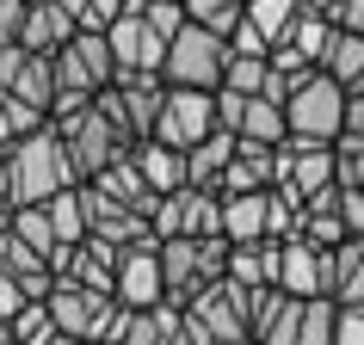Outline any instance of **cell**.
<instances>
[{"instance_id":"obj_1","label":"cell","mask_w":364,"mask_h":345,"mask_svg":"<svg viewBox=\"0 0 364 345\" xmlns=\"http://www.w3.org/2000/svg\"><path fill=\"white\" fill-rule=\"evenodd\" d=\"M68 185H80V179H75V160H68V142H62L56 124L19 136L6 148V204H43Z\"/></svg>"},{"instance_id":"obj_2","label":"cell","mask_w":364,"mask_h":345,"mask_svg":"<svg viewBox=\"0 0 364 345\" xmlns=\"http://www.w3.org/2000/svg\"><path fill=\"white\" fill-rule=\"evenodd\" d=\"M56 130H62V142H68L75 179H99V172L112 167V160H124V154L136 148V136H130V130H124V124L112 117V105H105V99L80 105L75 117H62Z\"/></svg>"},{"instance_id":"obj_3","label":"cell","mask_w":364,"mask_h":345,"mask_svg":"<svg viewBox=\"0 0 364 345\" xmlns=\"http://www.w3.org/2000/svg\"><path fill=\"white\" fill-rule=\"evenodd\" d=\"M223 68H229V38L210 31V25H179L167 43V62H161V80L167 87H223Z\"/></svg>"},{"instance_id":"obj_4","label":"cell","mask_w":364,"mask_h":345,"mask_svg":"<svg viewBox=\"0 0 364 345\" xmlns=\"http://www.w3.org/2000/svg\"><path fill=\"white\" fill-rule=\"evenodd\" d=\"M284 124H290V136H309V142H340V130H346V87L327 75V68H315L309 80L290 87Z\"/></svg>"},{"instance_id":"obj_5","label":"cell","mask_w":364,"mask_h":345,"mask_svg":"<svg viewBox=\"0 0 364 345\" xmlns=\"http://www.w3.org/2000/svg\"><path fill=\"white\" fill-rule=\"evenodd\" d=\"M186 308H192V321L204 327L210 345H247V284H235L229 271L198 284L186 296Z\"/></svg>"},{"instance_id":"obj_6","label":"cell","mask_w":364,"mask_h":345,"mask_svg":"<svg viewBox=\"0 0 364 345\" xmlns=\"http://www.w3.org/2000/svg\"><path fill=\"white\" fill-rule=\"evenodd\" d=\"M117 80V56L105 31H87L80 25L75 38L56 50V93H105Z\"/></svg>"},{"instance_id":"obj_7","label":"cell","mask_w":364,"mask_h":345,"mask_svg":"<svg viewBox=\"0 0 364 345\" xmlns=\"http://www.w3.org/2000/svg\"><path fill=\"white\" fill-rule=\"evenodd\" d=\"M216 124V93L210 87H167L161 99V117H154V142H167V148H198Z\"/></svg>"},{"instance_id":"obj_8","label":"cell","mask_w":364,"mask_h":345,"mask_svg":"<svg viewBox=\"0 0 364 345\" xmlns=\"http://www.w3.org/2000/svg\"><path fill=\"white\" fill-rule=\"evenodd\" d=\"M117 302L130 308H154L167 302V271H161V234H136L130 247H117V284H112Z\"/></svg>"},{"instance_id":"obj_9","label":"cell","mask_w":364,"mask_h":345,"mask_svg":"<svg viewBox=\"0 0 364 345\" xmlns=\"http://www.w3.org/2000/svg\"><path fill=\"white\" fill-rule=\"evenodd\" d=\"M333 179H340L333 142H309V136H284V142H278V192H290L303 204L309 192H321Z\"/></svg>"},{"instance_id":"obj_10","label":"cell","mask_w":364,"mask_h":345,"mask_svg":"<svg viewBox=\"0 0 364 345\" xmlns=\"http://www.w3.org/2000/svg\"><path fill=\"white\" fill-rule=\"evenodd\" d=\"M99 99H105V105H112V117L136 136V142H142V136H154V117H161L167 80H161V75H117Z\"/></svg>"},{"instance_id":"obj_11","label":"cell","mask_w":364,"mask_h":345,"mask_svg":"<svg viewBox=\"0 0 364 345\" xmlns=\"http://www.w3.org/2000/svg\"><path fill=\"white\" fill-rule=\"evenodd\" d=\"M105 38H112V56H117V75H161V62H167V38H154L149 19H142V6L130 0V13L124 19L105 25Z\"/></svg>"},{"instance_id":"obj_12","label":"cell","mask_w":364,"mask_h":345,"mask_svg":"<svg viewBox=\"0 0 364 345\" xmlns=\"http://www.w3.org/2000/svg\"><path fill=\"white\" fill-rule=\"evenodd\" d=\"M296 314H303V296H290L278 284L247 290V339L253 345H296Z\"/></svg>"},{"instance_id":"obj_13","label":"cell","mask_w":364,"mask_h":345,"mask_svg":"<svg viewBox=\"0 0 364 345\" xmlns=\"http://www.w3.org/2000/svg\"><path fill=\"white\" fill-rule=\"evenodd\" d=\"M278 290L290 296H327V247H309L303 234L278 241Z\"/></svg>"},{"instance_id":"obj_14","label":"cell","mask_w":364,"mask_h":345,"mask_svg":"<svg viewBox=\"0 0 364 345\" xmlns=\"http://www.w3.org/2000/svg\"><path fill=\"white\" fill-rule=\"evenodd\" d=\"M43 302H50V321H56L62 333L93 339V327H99V314L112 308V296H105V290H87V284H68V278H56Z\"/></svg>"},{"instance_id":"obj_15","label":"cell","mask_w":364,"mask_h":345,"mask_svg":"<svg viewBox=\"0 0 364 345\" xmlns=\"http://www.w3.org/2000/svg\"><path fill=\"white\" fill-rule=\"evenodd\" d=\"M223 197V241H278L272 234V192H216Z\"/></svg>"},{"instance_id":"obj_16","label":"cell","mask_w":364,"mask_h":345,"mask_svg":"<svg viewBox=\"0 0 364 345\" xmlns=\"http://www.w3.org/2000/svg\"><path fill=\"white\" fill-rule=\"evenodd\" d=\"M75 31H80V19L62 6V0H31V6H25V25H19V43L38 50V56H56Z\"/></svg>"},{"instance_id":"obj_17","label":"cell","mask_w":364,"mask_h":345,"mask_svg":"<svg viewBox=\"0 0 364 345\" xmlns=\"http://www.w3.org/2000/svg\"><path fill=\"white\" fill-rule=\"evenodd\" d=\"M278 185V148L272 142H235V160H229V172H223V185L216 192H272Z\"/></svg>"},{"instance_id":"obj_18","label":"cell","mask_w":364,"mask_h":345,"mask_svg":"<svg viewBox=\"0 0 364 345\" xmlns=\"http://www.w3.org/2000/svg\"><path fill=\"white\" fill-rule=\"evenodd\" d=\"M130 160H136V172L149 179V192H179L186 185V148H167V142H154V136H142L130 148Z\"/></svg>"},{"instance_id":"obj_19","label":"cell","mask_w":364,"mask_h":345,"mask_svg":"<svg viewBox=\"0 0 364 345\" xmlns=\"http://www.w3.org/2000/svg\"><path fill=\"white\" fill-rule=\"evenodd\" d=\"M235 142H241L235 130H210L198 148H186V185L216 192V185H223V172H229V160H235Z\"/></svg>"},{"instance_id":"obj_20","label":"cell","mask_w":364,"mask_h":345,"mask_svg":"<svg viewBox=\"0 0 364 345\" xmlns=\"http://www.w3.org/2000/svg\"><path fill=\"white\" fill-rule=\"evenodd\" d=\"M235 136H247V142H284L290 124H284V99H266V93H253L241 99V124H235Z\"/></svg>"},{"instance_id":"obj_21","label":"cell","mask_w":364,"mask_h":345,"mask_svg":"<svg viewBox=\"0 0 364 345\" xmlns=\"http://www.w3.org/2000/svg\"><path fill=\"white\" fill-rule=\"evenodd\" d=\"M229 278L235 284H278V241H241V247H229Z\"/></svg>"},{"instance_id":"obj_22","label":"cell","mask_w":364,"mask_h":345,"mask_svg":"<svg viewBox=\"0 0 364 345\" xmlns=\"http://www.w3.org/2000/svg\"><path fill=\"white\" fill-rule=\"evenodd\" d=\"M6 87H13L25 105H38V111L50 117V105H56V56H38V50H31V56L19 62V75L6 80Z\"/></svg>"},{"instance_id":"obj_23","label":"cell","mask_w":364,"mask_h":345,"mask_svg":"<svg viewBox=\"0 0 364 345\" xmlns=\"http://www.w3.org/2000/svg\"><path fill=\"white\" fill-rule=\"evenodd\" d=\"M43 216H50V229H56L62 247L87 241V197H80V185H68V192H56V197H43Z\"/></svg>"},{"instance_id":"obj_24","label":"cell","mask_w":364,"mask_h":345,"mask_svg":"<svg viewBox=\"0 0 364 345\" xmlns=\"http://www.w3.org/2000/svg\"><path fill=\"white\" fill-rule=\"evenodd\" d=\"M333 339H340V302H333V296H303L296 345H333Z\"/></svg>"},{"instance_id":"obj_25","label":"cell","mask_w":364,"mask_h":345,"mask_svg":"<svg viewBox=\"0 0 364 345\" xmlns=\"http://www.w3.org/2000/svg\"><path fill=\"white\" fill-rule=\"evenodd\" d=\"M278 43H290L296 56H309L315 68H321L327 43H333V19H327V13H296V19H290V31H284Z\"/></svg>"},{"instance_id":"obj_26","label":"cell","mask_w":364,"mask_h":345,"mask_svg":"<svg viewBox=\"0 0 364 345\" xmlns=\"http://www.w3.org/2000/svg\"><path fill=\"white\" fill-rule=\"evenodd\" d=\"M321 68H327L333 80H340V87L364 80V31H340V25H333V43H327Z\"/></svg>"},{"instance_id":"obj_27","label":"cell","mask_w":364,"mask_h":345,"mask_svg":"<svg viewBox=\"0 0 364 345\" xmlns=\"http://www.w3.org/2000/svg\"><path fill=\"white\" fill-rule=\"evenodd\" d=\"M6 229L19 234L25 247H38L43 259H50V253L62 247V241H56V229H50V216H43V204H13V222H6Z\"/></svg>"},{"instance_id":"obj_28","label":"cell","mask_w":364,"mask_h":345,"mask_svg":"<svg viewBox=\"0 0 364 345\" xmlns=\"http://www.w3.org/2000/svg\"><path fill=\"white\" fill-rule=\"evenodd\" d=\"M266 80H272V56H235L229 50V68H223V87L229 93H266Z\"/></svg>"},{"instance_id":"obj_29","label":"cell","mask_w":364,"mask_h":345,"mask_svg":"<svg viewBox=\"0 0 364 345\" xmlns=\"http://www.w3.org/2000/svg\"><path fill=\"white\" fill-rule=\"evenodd\" d=\"M186 19H192V25H210V31L229 38L235 25L247 19V0H186Z\"/></svg>"},{"instance_id":"obj_30","label":"cell","mask_w":364,"mask_h":345,"mask_svg":"<svg viewBox=\"0 0 364 345\" xmlns=\"http://www.w3.org/2000/svg\"><path fill=\"white\" fill-rule=\"evenodd\" d=\"M6 327H13V339H19V345H43L50 333H56V321H50V302H43V296H31V302H25Z\"/></svg>"},{"instance_id":"obj_31","label":"cell","mask_w":364,"mask_h":345,"mask_svg":"<svg viewBox=\"0 0 364 345\" xmlns=\"http://www.w3.org/2000/svg\"><path fill=\"white\" fill-rule=\"evenodd\" d=\"M296 13H303L296 0H247V19L259 25V31H266L272 43H278V38L290 31V19H296Z\"/></svg>"},{"instance_id":"obj_32","label":"cell","mask_w":364,"mask_h":345,"mask_svg":"<svg viewBox=\"0 0 364 345\" xmlns=\"http://www.w3.org/2000/svg\"><path fill=\"white\" fill-rule=\"evenodd\" d=\"M136 6H142L149 31H154V38H167V43H173V31L186 25V0H136Z\"/></svg>"},{"instance_id":"obj_33","label":"cell","mask_w":364,"mask_h":345,"mask_svg":"<svg viewBox=\"0 0 364 345\" xmlns=\"http://www.w3.org/2000/svg\"><path fill=\"white\" fill-rule=\"evenodd\" d=\"M229 50H235V56H272V38H266L253 19H241V25L229 31Z\"/></svg>"},{"instance_id":"obj_34","label":"cell","mask_w":364,"mask_h":345,"mask_svg":"<svg viewBox=\"0 0 364 345\" xmlns=\"http://www.w3.org/2000/svg\"><path fill=\"white\" fill-rule=\"evenodd\" d=\"M130 13V0H80V25L87 31H105L112 19H124Z\"/></svg>"},{"instance_id":"obj_35","label":"cell","mask_w":364,"mask_h":345,"mask_svg":"<svg viewBox=\"0 0 364 345\" xmlns=\"http://www.w3.org/2000/svg\"><path fill=\"white\" fill-rule=\"evenodd\" d=\"M25 302H31V296H25V284H19V278H13L6 265H0V321H13Z\"/></svg>"},{"instance_id":"obj_36","label":"cell","mask_w":364,"mask_h":345,"mask_svg":"<svg viewBox=\"0 0 364 345\" xmlns=\"http://www.w3.org/2000/svg\"><path fill=\"white\" fill-rule=\"evenodd\" d=\"M340 216H346V234H364V192L358 185H340Z\"/></svg>"},{"instance_id":"obj_37","label":"cell","mask_w":364,"mask_h":345,"mask_svg":"<svg viewBox=\"0 0 364 345\" xmlns=\"http://www.w3.org/2000/svg\"><path fill=\"white\" fill-rule=\"evenodd\" d=\"M25 6H31V0H0V43H19V25H25Z\"/></svg>"},{"instance_id":"obj_38","label":"cell","mask_w":364,"mask_h":345,"mask_svg":"<svg viewBox=\"0 0 364 345\" xmlns=\"http://www.w3.org/2000/svg\"><path fill=\"white\" fill-rule=\"evenodd\" d=\"M333 345H364V308H346L340 302V339Z\"/></svg>"},{"instance_id":"obj_39","label":"cell","mask_w":364,"mask_h":345,"mask_svg":"<svg viewBox=\"0 0 364 345\" xmlns=\"http://www.w3.org/2000/svg\"><path fill=\"white\" fill-rule=\"evenodd\" d=\"M333 25L340 31H364V0H340L333 6Z\"/></svg>"},{"instance_id":"obj_40","label":"cell","mask_w":364,"mask_h":345,"mask_svg":"<svg viewBox=\"0 0 364 345\" xmlns=\"http://www.w3.org/2000/svg\"><path fill=\"white\" fill-rule=\"evenodd\" d=\"M43 345H93V339H80V333H62V327H56V333H50Z\"/></svg>"},{"instance_id":"obj_41","label":"cell","mask_w":364,"mask_h":345,"mask_svg":"<svg viewBox=\"0 0 364 345\" xmlns=\"http://www.w3.org/2000/svg\"><path fill=\"white\" fill-rule=\"evenodd\" d=\"M0 345H19V339H13V327H6V321H0Z\"/></svg>"},{"instance_id":"obj_42","label":"cell","mask_w":364,"mask_h":345,"mask_svg":"<svg viewBox=\"0 0 364 345\" xmlns=\"http://www.w3.org/2000/svg\"><path fill=\"white\" fill-rule=\"evenodd\" d=\"M247 345H253V339H247Z\"/></svg>"}]
</instances>
